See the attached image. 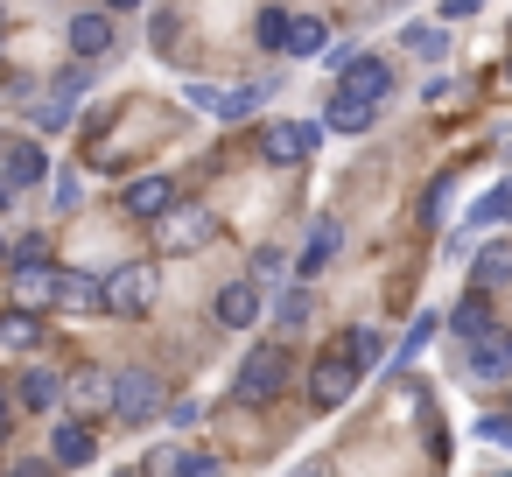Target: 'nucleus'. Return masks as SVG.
I'll list each match as a JSON object with an SVG mask.
<instances>
[{
  "mask_svg": "<svg viewBox=\"0 0 512 477\" xmlns=\"http://www.w3.org/2000/svg\"><path fill=\"white\" fill-rule=\"evenodd\" d=\"M211 232H218V218L204 211V204H169L162 218H155V253L162 260H183V253H197V246H211Z\"/></svg>",
  "mask_w": 512,
  "mask_h": 477,
  "instance_id": "obj_1",
  "label": "nucleus"
},
{
  "mask_svg": "<svg viewBox=\"0 0 512 477\" xmlns=\"http://www.w3.org/2000/svg\"><path fill=\"white\" fill-rule=\"evenodd\" d=\"M281 386H288V351L281 344H253L246 365H239V400L267 407V400H281Z\"/></svg>",
  "mask_w": 512,
  "mask_h": 477,
  "instance_id": "obj_2",
  "label": "nucleus"
},
{
  "mask_svg": "<svg viewBox=\"0 0 512 477\" xmlns=\"http://www.w3.org/2000/svg\"><path fill=\"white\" fill-rule=\"evenodd\" d=\"M358 379H365V365L351 358V344H344V351H323V358L309 365V400L330 414V407H344V400L358 393Z\"/></svg>",
  "mask_w": 512,
  "mask_h": 477,
  "instance_id": "obj_3",
  "label": "nucleus"
},
{
  "mask_svg": "<svg viewBox=\"0 0 512 477\" xmlns=\"http://www.w3.org/2000/svg\"><path fill=\"white\" fill-rule=\"evenodd\" d=\"M197 113H211V120H246V113H260V99H267V85H190L183 92Z\"/></svg>",
  "mask_w": 512,
  "mask_h": 477,
  "instance_id": "obj_4",
  "label": "nucleus"
},
{
  "mask_svg": "<svg viewBox=\"0 0 512 477\" xmlns=\"http://www.w3.org/2000/svg\"><path fill=\"white\" fill-rule=\"evenodd\" d=\"M148 302H155V267L127 260L106 274V316H148Z\"/></svg>",
  "mask_w": 512,
  "mask_h": 477,
  "instance_id": "obj_5",
  "label": "nucleus"
},
{
  "mask_svg": "<svg viewBox=\"0 0 512 477\" xmlns=\"http://www.w3.org/2000/svg\"><path fill=\"white\" fill-rule=\"evenodd\" d=\"M470 379L477 386H512V330H477L470 337Z\"/></svg>",
  "mask_w": 512,
  "mask_h": 477,
  "instance_id": "obj_6",
  "label": "nucleus"
},
{
  "mask_svg": "<svg viewBox=\"0 0 512 477\" xmlns=\"http://www.w3.org/2000/svg\"><path fill=\"white\" fill-rule=\"evenodd\" d=\"M155 407H162V379L155 372H120L113 379V414L120 421H155Z\"/></svg>",
  "mask_w": 512,
  "mask_h": 477,
  "instance_id": "obj_7",
  "label": "nucleus"
},
{
  "mask_svg": "<svg viewBox=\"0 0 512 477\" xmlns=\"http://www.w3.org/2000/svg\"><path fill=\"white\" fill-rule=\"evenodd\" d=\"M337 92H351V99H386L393 92V71H386V57H344L337 64Z\"/></svg>",
  "mask_w": 512,
  "mask_h": 477,
  "instance_id": "obj_8",
  "label": "nucleus"
},
{
  "mask_svg": "<svg viewBox=\"0 0 512 477\" xmlns=\"http://www.w3.org/2000/svg\"><path fill=\"white\" fill-rule=\"evenodd\" d=\"M260 155H267V162H281V169H295V162H309V155H316V127L274 120V127L260 134Z\"/></svg>",
  "mask_w": 512,
  "mask_h": 477,
  "instance_id": "obj_9",
  "label": "nucleus"
},
{
  "mask_svg": "<svg viewBox=\"0 0 512 477\" xmlns=\"http://www.w3.org/2000/svg\"><path fill=\"white\" fill-rule=\"evenodd\" d=\"M78 92H85V71H64V78H57V92L29 113V120H36V134H64V127H71V113H78Z\"/></svg>",
  "mask_w": 512,
  "mask_h": 477,
  "instance_id": "obj_10",
  "label": "nucleus"
},
{
  "mask_svg": "<svg viewBox=\"0 0 512 477\" xmlns=\"http://www.w3.org/2000/svg\"><path fill=\"white\" fill-rule=\"evenodd\" d=\"M57 309H71V316L106 309V281L99 274H78V267H57Z\"/></svg>",
  "mask_w": 512,
  "mask_h": 477,
  "instance_id": "obj_11",
  "label": "nucleus"
},
{
  "mask_svg": "<svg viewBox=\"0 0 512 477\" xmlns=\"http://www.w3.org/2000/svg\"><path fill=\"white\" fill-rule=\"evenodd\" d=\"M169 204H176V183H169V176H141V183L120 190V211H134V218H148V225H155Z\"/></svg>",
  "mask_w": 512,
  "mask_h": 477,
  "instance_id": "obj_12",
  "label": "nucleus"
},
{
  "mask_svg": "<svg viewBox=\"0 0 512 477\" xmlns=\"http://www.w3.org/2000/svg\"><path fill=\"white\" fill-rule=\"evenodd\" d=\"M337 246H344V225H337V218H316L309 246L295 253V274H302V281H316V274H323V267L337 260Z\"/></svg>",
  "mask_w": 512,
  "mask_h": 477,
  "instance_id": "obj_13",
  "label": "nucleus"
},
{
  "mask_svg": "<svg viewBox=\"0 0 512 477\" xmlns=\"http://www.w3.org/2000/svg\"><path fill=\"white\" fill-rule=\"evenodd\" d=\"M64 393H71V379H57L50 365H29V372L15 379V400H22L29 414H50V407H57Z\"/></svg>",
  "mask_w": 512,
  "mask_h": 477,
  "instance_id": "obj_14",
  "label": "nucleus"
},
{
  "mask_svg": "<svg viewBox=\"0 0 512 477\" xmlns=\"http://www.w3.org/2000/svg\"><path fill=\"white\" fill-rule=\"evenodd\" d=\"M218 323H225V330L260 323V281H225V288H218Z\"/></svg>",
  "mask_w": 512,
  "mask_h": 477,
  "instance_id": "obj_15",
  "label": "nucleus"
},
{
  "mask_svg": "<svg viewBox=\"0 0 512 477\" xmlns=\"http://www.w3.org/2000/svg\"><path fill=\"white\" fill-rule=\"evenodd\" d=\"M50 456H57L64 470H85V463L99 456V435H92V421H57V442H50Z\"/></svg>",
  "mask_w": 512,
  "mask_h": 477,
  "instance_id": "obj_16",
  "label": "nucleus"
},
{
  "mask_svg": "<svg viewBox=\"0 0 512 477\" xmlns=\"http://www.w3.org/2000/svg\"><path fill=\"white\" fill-rule=\"evenodd\" d=\"M8 295H15L22 309H43V302H57V267H43V260H22Z\"/></svg>",
  "mask_w": 512,
  "mask_h": 477,
  "instance_id": "obj_17",
  "label": "nucleus"
},
{
  "mask_svg": "<svg viewBox=\"0 0 512 477\" xmlns=\"http://www.w3.org/2000/svg\"><path fill=\"white\" fill-rule=\"evenodd\" d=\"M36 344H43V316L36 309H22V302L0 309V351H36Z\"/></svg>",
  "mask_w": 512,
  "mask_h": 477,
  "instance_id": "obj_18",
  "label": "nucleus"
},
{
  "mask_svg": "<svg viewBox=\"0 0 512 477\" xmlns=\"http://www.w3.org/2000/svg\"><path fill=\"white\" fill-rule=\"evenodd\" d=\"M71 50L78 57H106L113 50V15H78L71 22Z\"/></svg>",
  "mask_w": 512,
  "mask_h": 477,
  "instance_id": "obj_19",
  "label": "nucleus"
},
{
  "mask_svg": "<svg viewBox=\"0 0 512 477\" xmlns=\"http://www.w3.org/2000/svg\"><path fill=\"white\" fill-rule=\"evenodd\" d=\"M330 134H365L372 127V99H351V92H330Z\"/></svg>",
  "mask_w": 512,
  "mask_h": 477,
  "instance_id": "obj_20",
  "label": "nucleus"
},
{
  "mask_svg": "<svg viewBox=\"0 0 512 477\" xmlns=\"http://www.w3.org/2000/svg\"><path fill=\"white\" fill-rule=\"evenodd\" d=\"M8 176H15L22 190H29V183H43V176H50V155H43V141H15V148H8Z\"/></svg>",
  "mask_w": 512,
  "mask_h": 477,
  "instance_id": "obj_21",
  "label": "nucleus"
},
{
  "mask_svg": "<svg viewBox=\"0 0 512 477\" xmlns=\"http://www.w3.org/2000/svg\"><path fill=\"white\" fill-rule=\"evenodd\" d=\"M505 281H512V246H484V253H477V267H470V288H484V295H491V288H505Z\"/></svg>",
  "mask_w": 512,
  "mask_h": 477,
  "instance_id": "obj_22",
  "label": "nucleus"
},
{
  "mask_svg": "<svg viewBox=\"0 0 512 477\" xmlns=\"http://www.w3.org/2000/svg\"><path fill=\"white\" fill-rule=\"evenodd\" d=\"M323 50H330V29L316 15H295L288 22V57H323Z\"/></svg>",
  "mask_w": 512,
  "mask_h": 477,
  "instance_id": "obj_23",
  "label": "nucleus"
},
{
  "mask_svg": "<svg viewBox=\"0 0 512 477\" xmlns=\"http://www.w3.org/2000/svg\"><path fill=\"white\" fill-rule=\"evenodd\" d=\"M449 330H456L463 344H470L477 330H491V302H484V288H470V295L456 302V316H449Z\"/></svg>",
  "mask_w": 512,
  "mask_h": 477,
  "instance_id": "obj_24",
  "label": "nucleus"
},
{
  "mask_svg": "<svg viewBox=\"0 0 512 477\" xmlns=\"http://www.w3.org/2000/svg\"><path fill=\"white\" fill-rule=\"evenodd\" d=\"M470 218H477V225H498V218L512 225V176H505V183H491V190L477 197V211H470Z\"/></svg>",
  "mask_w": 512,
  "mask_h": 477,
  "instance_id": "obj_25",
  "label": "nucleus"
},
{
  "mask_svg": "<svg viewBox=\"0 0 512 477\" xmlns=\"http://www.w3.org/2000/svg\"><path fill=\"white\" fill-rule=\"evenodd\" d=\"M71 400L78 407H113V379L106 372H85V379H71Z\"/></svg>",
  "mask_w": 512,
  "mask_h": 477,
  "instance_id": "obj_26",
  "label": "nucleus"
},
{
  "mask_svg": "<svg viewBox=\"0 0 512 477\" xmlns=\"http://www.w3.org/2000/svg\"><path fill=\"white\" fill-rule=\"evenodd\" d=\"M400 43H407L414 57H442V43H449V36H442V22H414V29H407Z\"/></svg>",
  "mask_w": 512,
  "mask_h": 477,
  "instance_id": "obj_27",
  "label": "nucleus"
},
{
  "mask_svg": "<svg viewBox=\"0 0 512 477\" xmlns=\"http://www.w3.org/2000/svg\"><path fill=\"white\" fill-rule=\"evenodd\" d=\"M351 358H358V365H365V372H372V365H379V358H386V337H379V330H372V323H358V330H351Z\"/></svg>",
  "mask_w": 512,
  "mask_h": 477,
  "instance_id": "obj_28",
  "label": "nucleus"
},
{
  "mask_svg": "<svg viewBox=\"0 0 512 477\" xmlns=\"http://www.w3.org/2000/svg\"><path fill=\"white\" fill-rule=\"evenodd\" d=\"M288 22H295V15L267 8V15H260V43H267V50H288Z\"/></svg>",
  "mask_w": 512,
  "mask_h": 477,
  "instance_id": "obj_29",
  "label": "nucleus"
},
{
  "mask_svg": "<svg viewBox=\"0 0 512 477\" xmlns=\"http://www.w3.org/2000/svg\"><path fill=\"white\" fill-rule=\"evenodd\" d=\"M274 316H281V330H302V323H309V295H302V288H295V295H281V309H274Z\"/></svg>",
  "mask_w": 512,
  "mask_h": 477,
  "instance_id": "obj_30",
  "label": "nucleus"
},
{
  "mask_svg": "<svg viewBox=\"0 0 512 477\" xmlns=\"http://www.w3.org/2000/svg\"><path fill=\"white\" fill-rule=\"evenodd\" d=\"M477 435H484L491 449H512V414H484V421H477Z\"/></svg>",
  "mask_w": 512,
  "mask_h": 477,
  "instance_id": "obj_31",
  "label": "nucleus"
},
{
  "mask_svg": "<svg viewBox=\"0 0 512 477\" xmlns=\"http://www.w3.org/2000/svg\"><path fill=\"white\" fill-rule=\"evenodd\" d=\"M449 99H456V78H428V85H421V106H435V113H442Z\"/></svg>",
  "mask_w": 512,
  "mask_h": 477,
  "instance_id": "obj_32",
  "label": "nucleus"
},
{
  "mask_svg": "<svg viewBox=\"0 0 512 477\" xmlns=\"http://www.w3.org/2000/svg\"><path fill=\"white\" fill-rule=\"evenodd\" d=\"M435 323H442V316H414V323H407V358H414V351L435 337Z\"/></svg>",
  "mask_w": 512,
  "mask_h": 477,
  "instance_id": "obj_33",
  "label": "nucleus"
},
{
  "mask_svg": "<svg viewBox=\"0 0 512 477\" xmlns=\"http://www.w3.org/2000/svg\"><path fill=\"white\" fill-rule=\"evenodd\" d=\"M22 260H50V239H22V246H15V267H22Z\"/></svg>",
  "mask_w": 512,
  "mask_h": 477,
  "instance_id": "obj_34",
  "label": "nucleus"
},
{
  "mask_svg": "<svg viewBox=\"0 0 512 477\" xmlns=\"http://www.w3.org/2000/svg\"><path fill=\"white\" fill-rule=\"evenodd\" d=\"M15 407H22V400H15L8 386H0V442H8V421H15Z\"/></svg>",
  "mask_w": 512,
  "mask_h": 477,
  "instance_id": "obj_35",
  "label": "nucleus"
},
{
  "mask_svg": "<svg viewBox=\"0 0 512 477\" xmlns=\"http://www.w3.org/2000/svg\"><path fill=\"white\" fill-rule=\"evenodd\" d=\"M477 8H484V0H449L442 15H449V22H463V15H477Z\"/></svg>",
  "mask_w": 512,
  "mask_h": 477,
  "instance_id": "obj_36",
  "label": "nucleus"
},
{
  "mask_svg": "<svg viewBox=\"0 0 512 477\" xmlns=\"http://www.w3.org/2000/svg\"><path fill=\"white\" fill-rule=\"evenodd\" d=\"M15 197H22V183H15V176H0V211H8Z\"/></svg>",
  "mask_w": 512,
  "mask_h": 477,
  "instance_id": "obj_37",
  "label": "nucleus"
},
{
  "mask_svg": "<svg viewBox=\"0 0 512 477\" xmlns=\"http://www.w3.org/2000/svg\"><path fill=\"white\" fill-rule=\"evenodd\" d=\"M8 260H15V246H8V239H0V267H8Z\"/></svg>",
  "mask_w": 512,
  "mask_h": 477,
  "instance_id": "obj_38",
  "label": "nucleus"
},
{
  "mask_svg": "<svg viewBox=\"0 0 512 477\" xmlns=\"http://www.w3.org/2000/svg\"><path fill=\"white\" fill-rule=\"evenodd\" d=\"M106 8H141V0H106Z\"/></svg>",
  "mask_w": 512,
  "mask_h": 477,
  "instance_id": "obj_39",
  "label": "nucleus"
},
{
  "mask_svg": "<svg viewBox=\"0 0 512 477\" xmlns=\"http://www.w3.org/2000/svg\"><path fill=\"white\" fill-rule=\"evenodd\" d=\"M505 85H512V64H505Z\"/></svg>",
  "mask_w": 512,
  "mask_h": 477,
  "instance_id": "obj_40",
  "label": "nucleus"
}]
</instances>
